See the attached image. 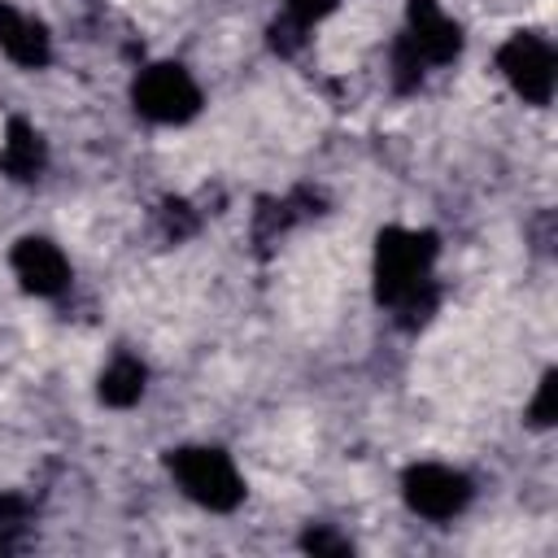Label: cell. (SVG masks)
<instances>
[{"instance_id": "6da1fadb", "label": "cell", "mask_w": 558, "mask_h": 558, "mask_svg": "<svg viewBox=\"0 0 558 558\" xmlns=\"http://www.w3.org/2000/svg\"><path fill=\"white\" fill-rule=\"evenodd\" d=\"M432 262H436V235L432 231L384 227L375 240V296L388 310H397L405 327L423 323L436 310Z\"/></svg>"}, {"instance_id": "7a4b0ae2", "label": "cell", "mask_w": 558, "mask_h": 558, "mask_svg": "<svg viewBox=\"0 0 558 558\" xmlns=\"http://www.w3.org/2000/svg\"><path fill=\"white\" fill-rule=\"evenodd\" d=\"M170 475L183 488V497H192L205 510H235L244 501V480L235 471V462L214 449V445H183L170 453Z\"/></svg>"}, {"instance_id": "3957f363", "label": "cell", "mask_w": 558, "mask_h": 558, "mask_svg": "<svg viewBox=\"0 0 558 558\" xmlns=\"http://www.w3.org/2000/svg\"><path fill=\"white\" fill-rule=\"evenodd\" d=\"M131 100H135V113L161 126H179L201 113V87L179 61H157L140 70L131 83Z\"/></svg>"}, {"instance_id": "277c9868", "label": "cell", "mask_w": 558, "mask_h": 558, "mask_svg": "<svg viewBox=\"0 0 558 558\" xmlns=\"http://www.w3.org/2000/svg\"><path fill=\"white\" fill-rule=\"evenodd\" d=\"M497 70L527 105H549L554 83H558V57L545 35H532V31L510 35L497 48Z\"/></svg>"}, {"instance_id": "5b68a950", "label": "cell", "mask_w": 558, "mask_h": 558, "mask_svg": "<svg viewBox=\"0 0 558 558\" xmlns=\"http://www.w3.org/2000/svg\"><path fill=\"white\" fill-rule=\"evenodd\" d=\"M401 497H405V506H410L414 514L445 523V519H453V514L466 510V501H471V480H466L462 471L445 466V462H414V466H405V475H401Z\"/></svg>"}, {"instance_id": "8992f818", "label": "cell", "mask_w": 558, "mask_h": 558, "mask_svg": "<svg viewBox=\"0 0 558 558\" xmlns=\"http://www.w3.org/2000/svg\"><path fill=\"white\" fill-rule=\"evenodd\" d=\"M423 65H449L462 52V26L436 4V0H410L405 4V35H401Z\"/></svg>"}, {"instance_id": "52a82bcc", "label": "cell", "mask_w": 558, "mask_h": 558, "mask_svg": "<svg viewBox=\"0 0 558 558\" xmlns=\"http://www.w3.org/2000/svg\"><path fill=\"white\" fill-rule=\"evenodd\" d=\"M9 266H13L17 283L26 292H35V296H57V292L70 288V262L44 235H22L13 244V253H9Z\"/></svg>"}, {"instance_id": "ba28073f", "label": "cell", "mask_w": 558, "mask_h": 558, "mask_svg": "<svg viewBox=\"0 0 558 558\" xmlns=\"http://www.w3.org/2000/svg\"><path fill=\"white\" fill-rule=\"evenodd\" d=\"M0 52L17 61L22 70H44L52 61V39L48 26L13 4H0Z\"/></svg>"}, {"instance_id": "9c48e42d", "label": "cell", "mask_w": 558, "mask_h": 558, "mask_svg": "<svg viewBox=\"0 0 558 558\" xmlns=\"http://www.w3.org/2000/svg\"><path fill=\"white\" fill-rule=\"evenodd\" d=\"M0 170L9 179H17V183L39 179V170H44V140H39V131L26 118H9L4 144H0Z\"/></svg>"}, {"instance_id": "30bf717a", "label": "cell", "mask_w": 558, "mask_h": 558, "mask_svg": "<svg viewBox=\"0 0 558 558\" xmlns=\"http://www.w3.org/2000/svg\"><path fill=\"white\" fill-rule=\"evenodd\" d=\"M144 379H148V371H144V362H135L131 353H118L105 371H100V401L105 405H113V410H126V405H135L140 397H144Z\"/></svg>"}, {"instance_id": "8fae6325", "label": "cell", "mask_w": 558, "mask_h": 558, "mask_svg": "<svg viewBox=\"0 0 558 558\" xmlns=\"http://www.w3.org/2000/svg\"><path fill=\"white\" fill-rule=\"evenodd\" d=\"M331 9H336V0H283V17L270 26V44H275L279 52L301 48L305 31H310L314 22H323Z\"/></svg>"}, {"instance_id": "7c38bea8", "label": "cell", "mask_w": 558, "mask_h": 558, "mask_svg": "<svg viewBox=\"0 0 558 558\" xmlns=\"http://www.w3.org/2000/svg\"><path fill=\"white\" fill-rule=\"evenodd\" d=\"M423 57L405 44V39H397L392 44V83H397V92H414L418 83H423Z\"/></svg>"}, {"instance_id": "4fadbf2b", "label": "cell", "mask_w": 558, "mask_h": 558, "mask_svg": "<svg viewBox=\"0 0 558 558\" xmlns=\"http://www.w3.org/2000/svg\"><path fill=\"white\" fill-rule=\"evenodd\" d=\"M527 418H532L536 427H549V423L558 418V375H554V371L541 375L536 397H532V405H527Z\"/></svg>"}, {"instance_id": "5bb4252c", "label": "cell", "mask_w": 558, "mask_h": 558, "mask_svg": "<svg viewBox=\"0 0 558 558\" xmlns=\"http://www.w3.org/2000/svg\"><path fill=\"white\" fill-rule=\"evenodd\" d=\"M301 545H305L310 554H353L349 536H336L331 527H310V532L301 536Z\"/></svg>"}, {"instance_id": "9a60e30c", "label": "cell", "mask_w": 558, "mask_h": 558, "mask_svg": "<svg viewBox=\"0 0 558 558\" xmlns=\"http://www.w3.org/2000/svg\"><path fill=\"white\" fill-rule=\"evenodd\" d=\"M26 497H17V493H0V527H13L17 519H26Z\"/></svg>"}]
</instances>
